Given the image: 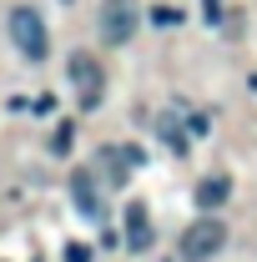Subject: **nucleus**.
Here are the masks:
<instances>
[{
	"label": "nucleus",
	"instance_id": "obj_6",
	"mask_svg": "<svg viewBox=\"0 0 257 262\" xmlns=\"http://www.w3.org/2000/svg\"><path fill=\"white\" fill-rule=\"evenodd\" d=\"M126 247L131 252H146V247H152V222H146V207H141V202L126 207Z\"/></svg>",
	"mask_w": 257,
	"mask_h": 262
},
{
	"label": "nucleus",
	"instance_id": "obj_3",
	"mask_svg": "<svg viewBox=\"0 0 257 262\" xmlns=\"http://www.w3.org/2000/svg\"><path fill=\"white\" fill-rule=\"evenodd\" d=\"M177 247H182V257H187V262L217 257V252L227 247V222H217V217H197L192 227L182 232V242H177Z\"/></svg>",
	"mask_w": 257,
	"mask_h": 262
},
{
	"label": "nucleus",
	"instance_id": "obj_11",
	"mask_svg": "<svg viewBox=\"0 0 257 262\" xmlns=\"http://www.w3.org/2000/svg\"><path fill=\"white\" fill-rule=\"evenodd\" d=\"M71 141H76V131H71V126H61V131H56V141H51V146H56V151H71Z\"/></svg>",
	"mask_w": 257,
	"mask_h": 262
},
{
	"label": "nucleus",
	"instance_id": "obj_5",
	"mask_svg": "<svg viewBox=\"0 0 257 262\" xmlns=\"http://www.w3.org/2000/svg\"><path fill=\"white\" fill-rule=\"evenodd\" d=\"M71 202L81 207L86 222H106V202H101V187L91 171H71Z\"/></svg>",
	"mask_w": 257,
	"mask_h": 262
},
{
	"label": "nucleus",
	"instance_id": "obj_7",
	"mask_svg": "<svg viewBox=\"0 0 257 262\" xmlns=\"http://www.w3.org/2000/svg\"><path fill=\"white\" fill-rule=\"evenodd\" d=\"M227 196H232V182H227V177H202V182H197V207H202V212L222 207Z\"/></svg>",
	"mask_w": 257,
	"mask_h": 262
},
{
	"label": "nucleus",
	"instance_id": "obj_1",
	"mask_svg": "<svg viewBox=\"0 0 257 262\" xmlns=\"http://www.w3.org/2000/svg\"><path fill=\"white\" fill-rule=\"evenodd\" d=\"M10 40L20 46V56H26V61H46V56H51L46 20L35 15L31 5H15V10H10Z\"/></svg>",
	"mask_w": 257,
	"mask_h": 262
},
{
	"label": "nucleus",
	"instance_id": "obj_4",
	"mask_svg": "<svg viewBox=\"0 0 257 262\" xmlns=\"http://www.w3.org/2000/svg\"><path fill=\"white\" fill-rule=\"evenodd\" d=\"M71 81H76V101H81V111H96L101 96H106L101 61H96V56H86V51H76V56H71Z\"/></svg>",
	"mask_w": 257,
	"mask_h": 262
},
{
	"label": "nucleus",
	"instance_id": "obj_2",
	"mask_svg": "<svg viewBox=\"0 0 257 262\" xmlns=\"http://www.w3.org/2000/svg\"><path fill=\"white\" fill-rule=\"evenodd\" d=\"M101 40L106 46H126L141 26V0H101Z\"/></svg>",
	"mask_w": 257,
	"mask_h": 262
},
{
	"label": "nucleus",
	"instance_id": "obj_10",
	"mask_svg": "<svg viewBox=\"0 0 257 262\" xmlns=\"http://www.w3.org/2000/svg\"><path fill=\"white\" fill-rule=\"evenodd\" d=\"M66 262H91V247L86 242H66Z\"/></svg>",
	"mask_w": 257,
	"mask_h": 262
},
{
	"label": "nucleus",
	"instance_id": "obj_9",
	"mask_svg": "<svg viewBox=\"0 0 257 262\" xmlns=\"http://www.w3.org/2000/svg\"><path fill=\"white\" fill-rule=\"evenodd\" d=\"M152 20H157V26H177V20H182V10H172V5H157V10H152Z\"/></svg>",
	"mask_w": 257,
	"mask_h": 262
},
{
	"label": "nucleus",
	"instance_id": "obj_8",
	"mask_svg": "<svg viewBox=\"0 0 257 262\" xmlns=\"http://www.w3.org/2000/svg\"><path fill=\"white\" fill-rule=\"evenodd\" d=\"M161 136H166V146H172V151H182V146H187V136H182V121H177V116H166V121H161Z\"/></svg>",
	"mask_w": 257,
	"mask_h": 262
},
{
	"label": "nucleus",
	"instance_id": "obj_12",
	"mask_svg": "<svg viewBox=\"0 0 257 262\" xmlns=\"http://www.w3.org/2000/svg\"><path fill=\"white\" fill-rule=\"evenodd\" d=\"M207 5H212V20H217V0H207Z\"/></svg>",
	"mask_w": 257,
	"mask_h": 262
}]
</instances>
